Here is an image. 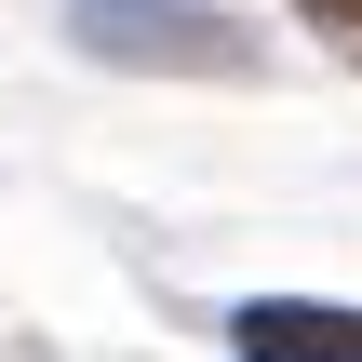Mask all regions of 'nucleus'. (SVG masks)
Wrapping results in <instances>:
<instances>
[{"mask_svg":"<svg viewBox=\"0 0 362 362\" xmlns=\"http://www.w3.org/2000/svg\"><path fill=\"white\" fill-rule=\"evenodd\" d=\"M228 349H242V362H362V309H322V296H242V309H228Z\"/></svg>","mask_w":362,"mask_h":362,"instance_id":"f03ea898","label":"nucleus"},{"mask_svg":"<svg viewBox=\"0 0 362 362\" xmlns=\"http://www.w3.org/2000/svg\"><path fill=\"white\" fill-rule=\"evenodd\" d=\"M67 40L94 67H175V81H242L255 40L202 0H67Z\"/></svg>","mask_w":362,"mask_h":362,"instance_id":"f257e3e1","label":"nucleus"},{"mask_svg":"<svg viewBox=\"0 0 362 362\" xmlns=\"http://www.w3.org/2000/svg\"><path fill=\"white\" fill-rule=\"evenodd\" d=\"M309 27H362V0H309Z\"/></svg>","mask_w":362,"mask_h":362,"instance_id":"7ed1b4c3","label":"nucleus"}]
</instances>
